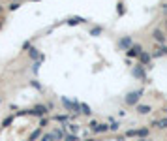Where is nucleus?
Returning <instances> with one entry per match:
<instances>
[{
  "label": "nucleus",
  "mask_w": 167,
  "mask_h": 141,
  "mask_svg": "<svg viewBox=\"0 0 167 141\" xmlns=\"http://www.w3.org/2000/svg\"><path fill=\"white\" fill-rule=\"evenodd\" d=\"M0 105H2V100H0Z\"/></svg>",
  "instance_id": "nucleus-38"
},
{
  "label": "nucleus",
  "mask_w": 167,
  "mask_h": 141,
  "mask_svg": "<svg viewBox=\"0 0 167 141\" xmlns=\"http://www.w3.org/2000/svg\"><path fill=\"white\" fill-rule=\"evenodd\" d=\"M12 2H19V0H12Z\"/></svg>",
  "instance_id": "nucleus-35"
},
{
  "label": "nucleus",
  "mask_w": 167,
  "mask_h": 141,
  "mask_svg": "<svg viewBox=\"0 0 167 141\" xmlns=\"http://www.w3.org/2000/svg\"><path fill=\"white\" fill-rule=\"evenodd\" d=\"M131 75L147 83V72H144V66H143V64H137V66H133V68H131Z\"/></svg>",
  "instance_id": "nucleus-2"
},
{
  "label": "nucleus",
  "mask_w": 167,
  "mask_h": 141,
  "mask_svg": "<svg viewBox=\"0 0 167 141\" xmlns=\"http://www.w3.org/2000/svg\"><path fill=\"white\" fill-rule=\"evenodd\" d=\"M152 38H154V41L158 43V45H165V43H167V36H165V32L162 28H156L152 32Z\"/></svg>",
  "instance_id": "nucleus-4"
},
{
  "label": "nucleus",
  "mask_w": 167,
  "mask_h": 141,
  "mask_svg": "<svg viewBox=\"0 0 167 141\" xmlns=\"http://www.w3.org/2000/svg\"><path fill=\"white\" fill-rule=\"evenodd\" d=\"M19 8H21V2H12V4L8 6V9H9V12H17Z\"/></svg>",
  "instance_id": "nucleus-23"
},
{
  "label": "nucleus",
  "mask_w": 167,
  "mask_h": 141,
  "mask_svg": "<svg viewBox=\"0 0 167 141\" xmlns=\"http://www.w3.org/2000/svg\"><path fill=\"white\" fill-rule=\"evenodd\" d=\"M131 45H133V40H131L130 36H124L122 40H118V49H124V51H128Z\"/></svg>",
  "instance_id": "nucleus-6"
},
{
  "label": "nucleus",
  "mask_w": 167,
  "mask_h": 141,
  "mask_svg": "<svg viewBox=\"0 0 167 141\" xmlns=\"http://www.w3.org/2000/svg\"><path fill=\"white\" fill-rule=\"evenodd\" d=\"M150 136V128H147V126H144V128H139V137L141 139H147Z\"/></svg>",
  "instance_id": "nucleus-16"
},
{
  "label": "nucleus",
  "mask_w": 167,
  "mask_h": 141,
  "mask_svg": "<svg viewBox=\"0 0 167 141\" xmlns=\"http://www.w3.org/2000/svg\"><path fill=\"white\" fill-rule=\"evenodd\" d=\"M117 13H118V17H122V15L126 13V6H124L122 0H118V4H117Z\"/></svg>",
  "instance_id": "nucleus-14"
},
{
  "label": "nucleus",
  "mask_w": 167,
  "mask_h": 141,
  "mask_svg": "<svg viewBox=\"0 0 167 141\" xmlns=\"http://www.w3.org/2000/svg\"><path fill=\"white\" fill-rule=\"evenodd\" d=\"M0 13H2V6H0Z\"/></svg>",
  "instance_id": "nucleus-34"
},
{
  "label": "nucleus",
  "mask_w": 167,
  "mask_h": 141,
  "mask_svg": "<svg viewBox=\"0 0 167 141\" xmlns=\"http://www.w3.org/2000/svg\"><path fill=\"white\" fill-rule=\"evenodd\" d=\"M70 26H75V25H81V23H85V19L83 17H77V15H73V17H70L68 21H66Z\"/></svg>",
  "instance_id": "nucleus-12"
},
{
  "label": "nucleus",
  "mask_w": 167,
  "mask_h": 141,
  "mask_svg": "<svg viewBox=\"0 0 167 141\" xmlns=\"http://www.w3.org/2000/svg\"><path fill=\"white\" fill-rule=\"evenodd\" d=\"M124 136L126 137H139V130H128Z\"/></svg>",
  "instance_id": "nucleus-22"
},
{
  "label": "nucleus",
  "mask_w": 167,
  "mask_h": 141,
  "mask_svg": "<svg viewBox=\"0 0 167 141\" xmlns=\"http://www.w3.org/2000/svg\"><path fill=\"white\" fill-rule=\"evenodd\" d=\"M143 94H144L143 89H139V90H131V92L126 94L124 102H126L128 105H139V100H141V96H143Z\"/></svg>",
  "instance_id": "nucleus-1"
},
{
  "label": "nucleus",
  "mask_w": 167,
  "mask_h": 141,
  "mask_svg": "<svg viewBox=\"0 0 167 141\" xmlns=\"http://www.w3.org/2000/svg\"><path fill=\"white\" fill-rule=\"evenodd\" d=\"M40 141H54V137H53V134H45Z\"/></svg>",
  "instance_id": "nucleus-26"
},
{
  "label": "nucleus",
  "mask_w": 167,
  "mask_h": 141,
  "mask_svg": "<svg viewBox=\"0 0 167 141\" xmlns=\"http://www.w3.org/2000/svg\"><path fill=\"white\" fill-rule=\"evenodd\" d=\"M162 12H163V15H167V4H163V6H162Z\"/></svg>",
  "instance_id": "nucleus-32"
},
{
  "label": "nucleus",
  "mask_w": 167,
  "mask_h": 141,
  "mask_svg": "<svg viewBox=\"0 0 167 141\" xmlns=\"http://www.w3.org/2000/svg\"><path fill=\"white\" fill-rule=\"evenodd\" d=\"M163 26H165V30H167V19H165V21H163Z\"/></svg>",
  "instance_id": "nucleus-33"
},
{
  "label": "nucleus",
  "mask_w": 167,
  "mask_h": 141,
  "mask_svg": "<svg viewBox=\"0 0 167 141\" xmlns=\"http://www.w3.org/2000/svg\"><path fill=\"white\" fill-rule=\"evenodd\" d=\"M117 141H126V136H117Z\"/></svg>",
  "instance_id": "nucleus-31"
},
{
  "label": "nucleus",
  "mask_w": 167,
  "mask_h": 141,
  "mask_svg": "<svg viewBox=\"0 0 167 141\" xmlns=\"http://www.w3.org/2000/svg\"><path fill=\"white\" fill-rule=\"evenodd\" d=\"M150 128H160V130H165V128H167V117L160 118V121H154V122L150 124Z\"/></svg>",
  "instance_id": "nucleus-11"
},
{
  "label": "nucleus",
  "mask_w": 167,
  "mask_h": 141,
  "mask_svg": "<svg viewBox=\"0 0 167 141\" xmlns=\"http://www.w3.org/2000/svg\"><path fill=\"white\" fill-rule=\"evenodd\" d=\"M152 53H148V51H143L141 53V57H139V64H143L144 68H152Z\"/></svg>",
  "instance_id": "nucleus-5"
},
{
  "label": "nucleus",
  "mask_w": 167,
  "mask_h": 141,
  "mask_svg": "<svg viewBox=\"0 0 167 141\" xmlns=\"http://www.w3.org/2000/svg\"><path fill=\"white\" fill-rule=\"evenodd\" d=\"M32 2H38V0H32Z\"/></svg>",
  "instance_id": "nucleus-36"
},
{
  "label": "nucleus",
  "mask_w": 167,
  "mask_h": 141,
  "mask_svg": "<svg viewBox=\"0 0 167 141\" xmlns=\"http://www.w3.org/2000/svg\"><path fill=\"white\" fill-rule=\"evenodd\" d=\"M98 124H99V122H96V121H90V122H88V128H90V130H94Z\"/></svg>",
  "instance_id": "nucleus-30"
},
{
  "label": "nucleus",
  "mask_w": 167,
  "mask_h": 141,
  "mask_svg": "<svg viewBox=\"0 0 167 141\" xmlns=\"http://www.w3.org/2000/svg\"><path fill=\"white\" fill-rule=\"evenodd\" d=\"M118 128H120V124H118V122H115V121L111 122V132H117Z\"/></svg>",
  "instance_id": "nucleus-29"
},
{
  "label": "nucleus",
  "mask_w": 167,
  "mask_h": 141,
  "mask_svg": "<svg viewBox=\"0 0 167 141\" xmlns=\"http://www.w3.org/2000/svg\"><path fill=\"white\" fill-rule=\"evenodd\" d=\"M88 34H90V36H99V34H103V26H92Z\"/></svg>",
  "instance_id": "nucleus-15"
},
{
  "label": "nucleus",
  "mask_w": 167,
  "mask_h": 141,
  "mask_svg": "<svg viewBox=\"0 0 167 141\" xmlns=\"http://www.w3.org/2000/svg\"><path fill=\"white\" fill-rule=\"evenodd\" d=\"M13 122V115H9V117H6L4 118V122H2V128H8L9 124H12Z\"/></svg>",
  "instance_id": "nucleus-21"
},
{
  "label": "nucleus",
  "mask_w": 167,
  "mask_h": 141,
  "mask_svg": "<svg viewBox=\"0 0 167 141\" xmlns=\"http://www.w3.org/2000/svg\"><path fill=\"white\" fill-rule=\"evenodd\" d=\"M68 115H54V121H57V122H66V121H68Z\"/></svg>",
  "instance_id": "nucleus-24"
},
{
  "label": "nucleus",
  "mask_w": 167,
  "mask_h": 141,
  "mask_svg": "<svg viewBox=\"0 0 167 141\" xmlns=\"http://www.w3.org/2000/svg\"><path fill=\"white\" fill-rule=\"evenodd\" d=\"M68 132L70 134H77V132H79V124H73V122L68 124Z\"/></svg>",
  "instance_id": "nucleus-20"
},
{
  "label": "nucleus",
  "mask_w": 167,
  "mask_h": 141,
  "mask_svg": "<svg viewBox=\"0 0 167 141\" xmlns=\"http://www.w3.org/2000/svg\"><path fill=\"white\" fill-rule=\"evenodd\" d=\"M165 113H167V107H165Z\"/></svg>",
  "instance_id": "nucleus-39"
},
{
  "label": "nucleus",
  "mask_w": 167,
  "mask_h": 141,
  "mask_svg": "<svg viewBox=\"0 0 167 141\" xmlns=\"http://www.w3.org/2000/svg\"><path fill=\"white\" fill-rule=\"evenodd\" d=\"M64 141H79V137H77L75 134H68V136L64 137Z\"/></svg>",
  "instance_id": "nucleus-25"
},
{
  "label": "nucleus",
  "mask_w": 167,
  "mask_h": 141,
  "mask_svg": "<svg viewBox=\"0 0 167 141\" xmlns=\"http://www.w3.org/2000/svg\"><path fill=\"white\" fill-rule=\"evenodd\" d=\"M53 137H54V141H62V139H64V132H62L60 128H57V130L53 132Z\"/></svg>",
  "instance_id": "nucleus-17"
},
{
  "label": "nucleus",
  "mask_w": 167,
  "mask_h": 141,
  "mask_svg": "<svg viewBox=\"0 0 167 141\" xmlns=\"http://www.w3.org/2000/svg\"><path fill=\"white\" fill-rule=\"evenodd\" d=\"M47 105H36L34 109H30V115H36V117H45L47 115Z\"/></svg>",
  "instance_id": "nucleus-7"
},
{
  "label": "nucleus",
  "mask_w": 167,
  "mask_h": 141,
  "mask_svg": "<svg viewBox=\"0 0 167 141\" xmlns=\"http://www.w3.org/2000/svg\"><path fill=\"white\" fill-rule=\"evenodd\" d=\"M94 134H105V132H111V124H105V122H102V124H98L94 130H92Z\"/></svg>",
  "instance_id": "nucleus-10"
},
{
  "label": "nucleus",
  "mask_w": 167,
  "mask_h": 141,
  "mask_svg": "<svg viewBox=\"0 0 167 141\" xmlns=\"http://www.w3.org/2000/svg\"><path fill=\"white\" fill-rule=\"evenodd\" d=\"M141 53H143V47L139 45V43H133V45L126 51V57H128V58H139Z\"/></svg>",
  "instance_id": "nucleus-3"
},
{
  "label": "nucleus",
  "mask_w": 167,
  "mask_h": 141,
  "mask_svg": "<svg viewBox=\"0 0 167 141\" xmlns=\"http://www.w3.org/2000/svg\"><path fill=\"white\" fill-rule=\"evenodd\" d=\"M152 57L158 58V57H167V45H158L152 51Z\"/></svg>",
  "instance_id": "nucleus-8"
},
{
  "label": "nucleus",
  "mask_w": 167,
  "mask_h": 141,
  "mask_svg": "<svg viewBox=\"0 0 167 141\" xmlns=\"http://www.w3.org/2000/svg\"><path fill=\"white\" fill-rule=\"evenodd\" d=\"M30 85L34 86V89H38V90H43V86H41V85H40V83H38L36 79H34V81H30Z\"/></svg>",
  "instance_id": "nucleus-27"
},
{
  "label": "nucleus",
  "mask_w": 167,
  "mask_h": 141,
  "mask_svg": "<svg viewBox=\"0 0 167 141\" xmlns=\"http://www.w3.org/2000/svg\"><path fill=\"white\" fill-rule=\"evenodd\" d=\"M41 130H43V128H38V130H34V132H32V134H30V137H28V141H36V139H38V137L41 136Z\"/></svg>",
  "instance_id": "nucleus-19"
},
{
  "label": "nucleus",
  "mask_w": 167,
  "mask_h": 141,
  "mask_svg": "<svg viewBox=\"0 0 167 141\" xmlns=\"http://www.w3.org/2000/svg\"><path fill=\"white\" fill-rule=\"evenodd\" d=\"M47 122H49V118H47V117H41V121H40V128L47 126Z\"/></svg>",
  "instance_id": "nucleus-28"
},
{
  "label": "nucleus",
  "mask_w": 167,
  "mask_h": 141,
  "mask_svg": "<svg viewBox=\"0 0 167 141\" xmlns=\"http://www.w3.org/2000/svg\"><path fill=\"white\" fill-rule=\"evenodd\" d=\"M0 28H2V23H0Z\"/></svg>",
  "instance_id": "nucleus-37"
},
{
  "label": "nucleus",
  "mask_w": 167,
  "mask_h": 141,
  "mask_svg": "<svg viewBox=\"0 0 167 141\" xmlns=\"http://www.w3.org/2000/svg\"><path fill=\"white\" fill-rule=\"evenodd\" d=\"M137 107V113L139 115H148V113H152V107L150 105H135Z\"/></svg>",
  "instance_id": "nucleus-13"
},
{
  "label": "nucleus",
  "mask_w": 167,
  "mask_h": 141,
  "mask_svg": "<svg viewBox=\"0 0 167 141\" xmlns=\"http://www.w3.org/2000/svg\"><path fill=\"white\" fill-rule=\"evenodd\" d=\"M81 113L86 115V117H90L92 115V109H90V105H86V104H81Z\"/></svg>",
  "instance_id": "nucleus-18"
},
{
  "label": "nucleus",
  "mask_w": 167,
  "mask_h": 141,
  "mask_svg": "<svg viewBox=\"0 0 167 141\" xmlns=\"http://www.w3.org/2000/svg\"><path fill=\"white\" fill-rule=\"evenodd\" d=\"M28 55H30L32 60H45V57H43L41 53H38L36 47H30V49H28Z\"/></svg>",
  "instance_id": "nucleus-9"
}]
</instances>
